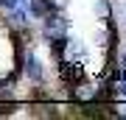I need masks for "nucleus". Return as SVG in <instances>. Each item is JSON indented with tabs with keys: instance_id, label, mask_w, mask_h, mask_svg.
Returning <instances> with one entry per match:
<instances>
[{
	"instance_id": "f257e3e1",
	"label": "nucleus",
	"mask_w": 126,
	"mask_h": 120,
	"mask_svg": "<svg viewBox=\"0 0 126 120\" xmlns=\"http://www.w3.org/2000/svg\"><path fill=\"white\" fill-rule=\"evenodd\" d=\"M64 31H67V20L59 14H45V36L56 42V48H64Z\"/></svg>"
},
{
	"instance_id": "f03ea898",
	"label": "nucleus",
	"mask_w": 126,
	"mask_h": 120,
	"mask_svg": "<svg viewBox=\"0 0 126 120\" xmlns=\"http://www.w3.org/2000/svg\"><path fill=\"white\" fill-rule=\"evenodd\" d=\"M73 101H79V103H93V101H95V87H87V84L73 87Z\"/></svg>"
},
{
	"instance_id": "7ed1b4c3",
	"label": "nucleus",
	"mask_w": 126,
	"mask_h": 120,
	"mask_svg": "<svg viewBox=\"0 0 126 120\" xmlns=\"http://www.w3.org/2000/svg\"><path fill=\"white\" fill-rule=\"evenodd\" d=\"M62 76L67 78V81H76V78H81V67H79V64L64 62V64H62Z\"/></svg>"
},
{
	"instance_id": "20e7f679",
	"label": "nucleus",
	"mask_w": 126,
	"mask_h": 120,
	"mask_svg": "<svg viewBox=\"0 0 126 120\" xmlns=\"http://www.w3.org/2000/svg\"><path fill=\"white\" fill-rule=\"evenodd\" d=\"M25 64H28V67H25L28 76H31L34 81H39V78H42V67H39V62H36L34 56H28V62H25Z\"/></svg>"
},
{
	"instance_id": "39448f33",
	"label": "nucleus",
	"mask_w": 126,
	"mask_h": 120,
	"mask_svg": "<svg viewBox=\"0 0 126 120\" xmlns=\"http://www.w3.org/2000/svg\"><path fill=\"white\" fill-rule=\"evenodd\" d=\"M31 11H34V14H39V17H45V14H48V11H45V3H42V0H34Z\"/></svg>"
},
{
	"instance_id": "423d86ee",
	"label": "nucleus",
	"mask_w": 126,
	"mask_h": 120,
	"mask_svg": "<svg viewBox=\"0 0 126 120\" xmlns=\"http://www.w3.org/2000/svg\"><path fill=\"white\" fill-rule=\"evenodd\" d=\"M0 101H11V87L9 84H0Z\"/></svg>"
},
{
	"instance_id": "0eeeda50",
	"label": "nucleus",
	"mask_w": 126,
	"mask_h": 120,
	"mask_svg": "<svg viewBox=\"0 0 126 120\" xmlns=\"http://www.w3.org/2000/svg\"><path fill=\"white\" fill-rule=\"evenodd\" d=\"M20 3H23V0H0V6H6V9H17Z\"/></svg>"
},
{
	"instance_id": "6e6552de",
	"label": "nucleus",
	"mask_w": 126,
	"mask_h": 120,
	"mask_svg": "<svg viewBox=\"0 0 126 120\" xmlns=\"http://www.w3.org/2000/svg\"><path fill=\"white\" fill-rule=\"evenodd\" d=\"M48 6H53V9H64V6H67V0H45Z\"/></svg>"
},
{
	"instance_id": "1a4fd4ad",
	"label": "nucleus",
	"mask_w": 126,
	"mask_h": 120,
	"mask_svg": "<svg viewBox=\"0 0 126 120\" xmlns=\"http://www.w3.org/2000/svg\"><path fill=\"white\" fill-rule=\"evenodd\" d=\"M98 14H101V17H109V6L107 3H98Z\"/></svg>"
},
{
	"instance_id": "9d476101",
	"label": "nucleus",
	"mask_w": 126,
	"mask_h": 120,
	"mask_svg": "<svg viewBox=\"0 0 126 120\" xmlns=\"http://www.w3.org/2000/svg\"><path fill=\"white\" fill-rule=\"evenodd\" d=\"M123 78H126V56H123Z\"/></svg>"
},
{
	"instance_id": "9b49d317",
	"label": "nucleus",
	"mask_w": 126,
	"mask_h": 120,
	"mask_svg": "<svg viewBox=\"0 0 126 120\" xmlns=\"http://www.w3.org/2000/svg\"><path fill=\"white\" fill-rule=\"evenodd\" d=\"M123 95H126V81H123Z\"/></svg>"
}]
</instances>
